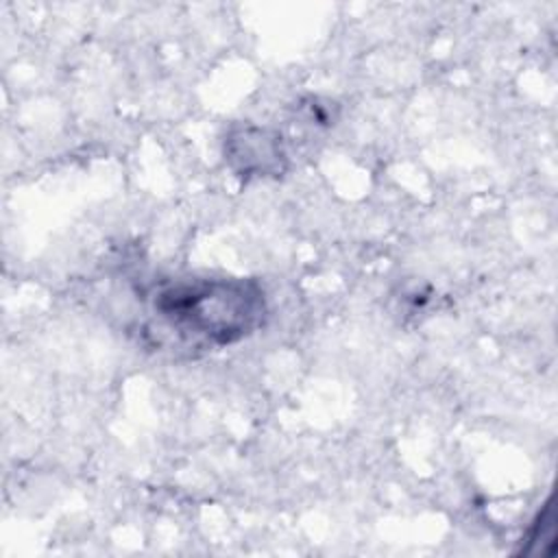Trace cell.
<instances>
[{
    "instance_id": "6da1fadb",
    "label": "cell",
    "mask_w": 558,
    "mask_h": 558,
    "mask_svg": "<svg viewBox=\"0 0 558 558\" xmlns=\"http://www.w3.org/2000/svg\"><path fill=\"white\" fill-rule=\"evenodd\" d=\"M140 310L146 344L196 355L255 333L266 320L268 299L255 279L187 275L148 283Z\"/></svg>"
},
{
    "instance_id": "7a4b0ae2",
    "label": "cell",
    "mask_w": 558,
    "mask_h": 558,
    "mask_svg": "<svg viewBox=\"0 0 558 558\" xmlns=\"http://www.w3.org/2000/svg\"><path fill=\"white\" fill-rule=\"evenodd\" d=\"M225 159L240 177H279L286 170L281 135L264 126H235L225 140Z\"/></svg>"
}]
</instances>
